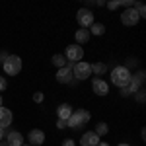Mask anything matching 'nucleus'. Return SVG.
<instances>
[{
    "label": "nucleus",
    "instance_id": "1",
    "mask_svg": "<svg viewBox=\"0 0 146 146\" xmlns=\"http://www.w3.org/2000/svg\"><path fill=\"white\" fill-rule=\"evenodd\" d=\"M90 119H92V113L88 109H76L66 119V127H70V129H82L84 125H88Z\"/></svg>",
    "mask_w": 146,
    "mask_h": 146
},
{
    "label": "nucleus",
    "instance_id": "2",
    "mask_svg": "<svg viewBox=\"0 0 146 146\" xmlns=\"http://www.w3.org/2000/svg\"><path fill=\"white\" fill-rule=\"evenodd\" d=\"M131 76H133V72H131L129 68H125V66H115V68H111V84H113V86H117L119 90H121V88H125V86L129 84Z\"/></svg>",
    "mask_w": 146,
    "mask_h": 146
},
{
    "label": "nucleus",
    "instance_id": "3",
    "mask_svg": "<svg viewBox=\"0 0 146 146\" xmlns=\"http://www.w3.org/2000/svg\"><path fill=\"white\" fill-rule=\"evenodd\" d=\"M2 68H4L6 74L16 76V74L22 72V58H20L18 55H8L4 60H2Z\"/></svg>",
    "mask_w": 146,
    "mask_h": 146
},
{
    "label": "nucleus",
    "instance_id": "4",
    "mask_svg": "<svg viewBox=\"0 0 146 146\" xmlns=\"http://www.w3.org/2000/svg\"><path fill=\"white\" fill-rule=\"evenodd\" d=\"M72 76H74V80H78V82H82V80L90 78L92 76V64L90 62H74L72 64Z\"/></svg>",
    "mask_w": 146,
    "mask_h": 146
},
{
    "label": "nucleus",
    "instance_id": "5",
    "mask_svg": "<svg viewBox=\"0 0 146 146\" xmlns=\"http://www.w3.org/2000/svg\"><path fill=\"white\" fill-rule=\"evenodd\" d=\"M76 22L80 23V27H82V29H90L92 23L96 22L94 12L88 10V8H80V10L76 12Z\"/></svg>",
    "mask_w": 146,
    "mask_h": 146
},
{
    "label": "nucleus",
    "instance_id": "6",
    "mask_svg": "<svg viewBox=\"0 0 146 146\" xmlns=\"http://www.w3.org/2000/svg\"><path fill=\"white\" fill-rule=\"evenodd\" d=\"M64 58H66L68 62H72V64H74V62H80V60L84 58V49L80 45H76V43H74V45H68L66 51H64Z\"/></svg>",
    "mask_w": 146,
    "mask_h": 146
},
{
    "label": "nucleus",
    "instance_id": "7",
    "mask_svg": "<svg viewBox=\"0 0 146 146\" xmlns=\"http://www.w3.org/2000/svg\"><path fill=\"white\" fill-rule=\"evenodd\" d=\"M138 22H140V16L136 14L135 8H127V10H123V14H121V23H123V25L133 27V25H136Z\"/></svg>",
    "mask_w": 146,
    "mask_h": 146
},
{
    "label": "nucleus",
    "instance_id": "8",
    "mask_svg": "<svg viewBox=\"0 0 146 146\" xmlns=\"http://www.w3.org/2000/svg\"><path fill=\"white\" fill-rule=\"evenodd\" d=\"M55 78H56L58 84H70V82L74 80V76H72V62H66V66L58 68Z\"/></svg>",
    "mask_w": 146,
    "mask_h": 146
},
{
    "label": "nucleus",
    "instance_id": "9",
    "mask_svg": "<svg viewBox=\"0 0 146 146\" xmlns=\"http://www.w3.org/2000/svg\"><path fill=\"white\" fill-rule=\"evenodd\" d=\"M92 90H94V94H98V96H107L109 94V84L103 78H94L92 80Z\"/></svg>",
    "mask_w": 146,
    "mask_h": 146
},
{
    "label": "nucleus",
    "instance_id": "10",
    "mask_svg": "<svg viewBox=\"0 0 146 146\" xmlns=\"http://www.w3.org/2000/svg\"><path fill=\"white\" fill-rule=\"evenodd\" d=\"M27 140H29V146H41L45 142V133L41 129H31L27 135Z\"/></svg>",
    "mask_w": 146,
    "mask_h": 146
},
{
    "label": "nucleus",
    "instance_id": "11",
    "mask_svg": "<svg viewBox=\"0 0 146 146\" xmlns=\"http://www.w3.org/2000/svg\"><path fill=\"white\" fill-rule=\"evenodd\" d=\"M101 140H100V136L96 135L94 131H86L84 135L80 136V146H98Z\"/></svg>",
    "mask_w": 146,
    "mask_h": 146
},
{
    "label": "nucleus",
    "instance_id": "12",
    "mask_svg": "<svg viewBox=\"0 0 146 146\" xmlns=\"http://www.w3.org/2000/svg\"><path fill=\"white\" fill-rule=\"evenodd\" d=\"M4 140H6L8 146H22L23 144V135L20 131H8L6 136H4Z\"/></svg>",
    "mask_w": 146,
    "mask_h": 146
},
{
    "label": "nucleus",
    "instance_id": "13",
    "mask_svg": "<svg viewBox=\"0 0 146 146\" xmlns=\"http://www.w3.org/2000/svg\"><path fill=\"white\" fill-rule=\"evenodd\" d=\"M140 88H142V86H140V84H138V82H136V80L131 76L129 84H127L125 88H121V96H123V98H127V96H131V94H136Z\"/></svg>",
    "mask_w": 146,
    "mask_h": 146
},
{
    "label": "nucleus",
    "instance_id": "14",
    "mask_svg": "<svg viewBox=\"0 0 146 146\" xmlns=\"http://www.w3.org/2000/svg\"><path fill=\"white\" fill-rule=\"evenodd\" d=\"M70 115H72V105H70V103H60V105L56 107V119L66 121Z\"/></svg>",
    "mask_w": 146,
    "mask_h": 146
},
{
    "label": "nucleus",
    "instance_id": "15",
    "mask_svg": "<svg viewBox=\"0 0 146 146\" xmlns=\"http://www.w3.org/2000/svg\"><path fill=\"white\" fill-rule=\"evenodd\" d=\"M90 31H88V29H82V27H80L78 31H76V33H74V39H76V45H84V43H88V41H90Z\"/></svg>",
    "mask_w": 146,
    "mask_h": 146
},
{
    "label": "nucleus",
    "instance_id": "16",
    "mask_svg": "<svg viewBox=\"0 0 146 146\" xmlns=\"http://www.w3.org/2000/svg\"><path fill=\"white\" fill-rule=\"evenodd\" d=\"M105 72H107V64L105 62H94L92 64V74H96L98 78H101Z\"/></svg>",
    "mask_w": 146,
    "mask_h": 146
},
{
    "label": "nucleus",
    "instance_id": "17",
    "mask_svg": "<svg viewBox=\"0 0 146 146\" xmlns=\"http://www.w3.org/2000/svg\"><path fill=\"white\" fill-rule=\"evenodd\" d=\"M88 31H90V35H98V37H100V35L105 33V25H103V23L94 22V23H92V27L88 29Z\"/></svg>",
    "mask_w": 146,
    "mask_h": 146
},
{
    "label": "nucleus",
    "instance_id": "18",
    "mask_svg": "<svg viewBox=\"0 0 146 146\" xmlns=\"http://www.w3.org/2000/svg\"><path fill=\"white\" fill-rule=\"evenodd\" d=\"M51 62L56 66V70L58 68H62V66H66V58H64V55H53V58H51Z\"/></svg>",
    "mask_w": 146,
    "mask_h": 146
},
{
    "label": "nucleus",
    "instance_id": "19",
    "mask_svg": "<svg viewBox=\"0 0 146 146\" xmlns=\"http://www.w3.org/2000/svg\"><path fill=\"white\" fill-rule=\"evenodd\" d=\"M94 133H96V135L100 136V138H101V136H105L107 133H109V125L101 121V123H98V127H96V131H94Z\"/></svg>",
    "mask_w": 146,
    "mask_h": 146
},
{
    "label": "nucleus",
    "instance_id": "20",
    "mask_svg": "<svg viewBox=\"0 0 146 146\" xmlns=\"http://www.w3.org/2000/svg\"><path fill=\"white\" fill-rule=\"evenodd\" d=\"M133 78L140 84V86H144V80H146V74H144V70H138L136 74H133Z\"/></svg>",
    "mask_w": 146,
    "mask_h": 146
},
{
    "label": "nucleus",
    "instance_id": "21",
    "mask_svg": "<svg viewBox=\"0 0 146 146\" xmlns=\"http://www.w3.org/2000/svg\"><path fill=\"white\" fill-rule=\"evenodd\" d=\"M105 6H107L109 10H117V8L121 6V0H111V2H105Z\"/></svg>",
    "mask_w": 146,
    "mask_h": 146
},
{
    "label": "nucleus",
    "instance_id": "22",
    "mask_svg": "<svg viewBox=\"0 0 146 146\" xmlns=\"http://www.w3.org/2000/svg\"><path fill=\"white\" fill-rule=\"evenodd\" d=\"M10 115H12V111H10V109H6L4 105L0 107V121H4V119H6V117H10Z\"/></svg>",
    "mask_w": 146,
    "mask_h": 146
},
{
    "label": "nucleus",
    "instance_id": "23",
    "mask_svg": "<svg viewBox=\"0 0 146 146\" xmlns=\"http://www.w3.org/2000/svg\"><path fill=\"white\" fill-rule=\"evenodd\" d=\"M144 94H146L144 88H140V90H138V92L135 94V96H136V101H138V103H144V98H146Z\"/></svg>",
    "mask_w": 146,
    "mask_h": 146
},
{
    "label": "nucleus",
    "instance_id": "24",
    "mask_svg": "<svg viewBox=\"0 0 146 146\" xmlns=\"http://www.w3.org/2000/svg\"><path fill=\"white\" fill-rule=\"evenodd\" d=\"M43 100H45V94H43V92H35L33 94V101L35 103H41Z\"/></svg>",
    "mask_w": 146,
    "mask_h": 146
},
{
    "label": "nucleus",
    "instance_id": "25",
    "mask_svg": "<svg viewBox=\"0 0 146 146\" xmlns=\"http://www.w3.org/2000/svg\"><path fill=\"white\" fill-rule=\"evenodd\" d=\"M6 88H8V82H6V78H4V76H0V92H4Z\"/></svg>",
    "mask_w": 146,
    "mask_h": 146
},
{
    "label": "nucleus",
    "instance_id": "26",
    "mask_svg": "<svg viewBox=\"0 0 146 146\" xmlns=\"http://www.w3.org/2000/svg\"><path fill=\"white\" fill-rule=\"evenodd\" d=\"M62 146H76V142H74L72 138H64V140H62Z\"/></svg>",
    "mask_w": 146,
    "mask_h": 146
},
{
    "label": "nucleus",
    "instance_id": "27",
    "mask_svg": "<svg viewBox=\"0 0 146 146\" xmlns=\"http://www.w3.org/2000/svg\"><path fill=\"white\" fill-rule=\"evenodd\" d=\"M56 129H66V121H62V119H56Z\"/></svg>",
    "mask_w": 146,
    "mask_h": 146
},
{
    "label": "nucleus",
    "instance_id": "28",
    "mask_svg": "<svg viewBox=\"0 0 146 146\" xmlns=\"http://www.w3.org/2000/svg\"><path fill=\"white\" fill-rule=\"evenodd\" d=\"M133 66H136V60H135V58H129V62H127V66H125V68H129V70H131Z\"/></svg>",
    "mask_w": 146,
    "mask_h": 146
},
{
    "label": "nucleus",
    "instance_id": "29",
    "mask_svg": "<svg viewBox=\"0 0 146 146\" xmlns=\"http://www.w3.org/2000/svg\"><path fill=\"white\" fill-rule=\"evenodd\" d=\"M4 136H6V131H2V129H0V140H2Z\"/></svg>",
    "mask_w": 146,
    "mask_h": 146
},
{
    "label": "nucleus",
    "instance_id": "30",
    "mask_svg": "<svg viewBox=\"0 0 146 146\" xmlns=\"http://www.w3.org/2000/svg\"><path fill=\"white\" fill-rule=\"evenodd\" d=\"M0 146H8V144H6V140H0Z\"/></svg>",
    "mask_w": 146,
    "mask_h": 146
},
{
    "label": "nucleus",
    "instance_id": "31",
    "mask_svg": "<svg viewBox=\"0 0 146 146\" xmlns=\"http://www.w3.org/2000/svg\"><path fill=\"white\" fill-rule=\"evenodd\" d=\"M98 146H109V144H107V142H100Z\"/></svg>",
    "mask_w": 146,
    "mask_h": 146
},
{
    "label": "nucleus",
    "instance_id": "32",
    "mask_svg": "<svg viewBox=\"0 0 146 146\" xmlns=\"http://www.w3.org/2000/svg\"><path fill=\"white\" fill-rule=\"evenodd\" d=\"M117 146H131V144H127V142H123V144H117Z\"/></svg>",
    "mask_w": 146,
    "mask_h": 146
},
{
    "label": "nucleus",
    "instance_id": "33",
    "mask_svg": "<svg viewBox=\"0 0 146 146\" xmlns=\"http://www.w3.org/2000/svg\"><path fill=\"white\" fill-rule=\"evenodd\" d=\"M2 103H4V100H2V96H0V107H2Z\"/></svg>",
    "mask_w": 146,
    "mask_h": 146
},
{
    "label": "nucleus",
    "instance_id": "34",
    "mask_svg": "<svg viewBox=\"0 0 146 146\" xmlns=\"http://www.w3.org/2000/svg\"><path fill=\"white\" fill-rule=\"evenodd\" d=\"M22 146H29V144H22Z\"/></svg>",
    "mask_w": 146,
    "mask_h": 146
}]
</instances>
